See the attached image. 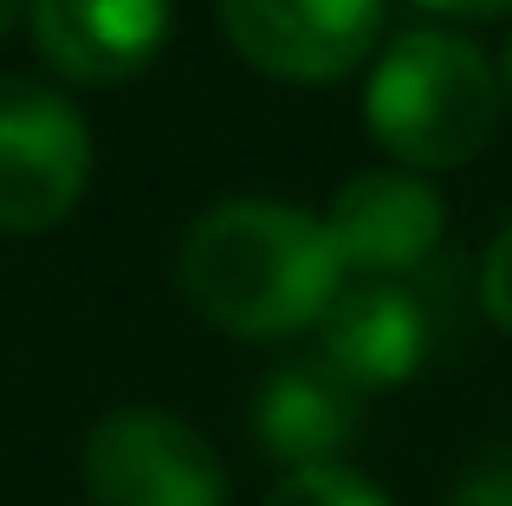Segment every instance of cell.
I'll return each mask as SVG.
<instances>
[{"mask_svg":"<svg viewBox=\"0 0 512 506\" xmlns=\"http://www.w3.org/2000/svg\"><path fill=\"white\" fill-rule=\"evenodd\" d=\"M260 506H389V494L370 481V474L331 461V468H299V474H286V481H279Z\"/></svg>","mask_w":512,"mask_h":506,"instance_id":"cell-10","label":"cell"},{"mask_svg":"<svg viewBox=\"0 0 512 506\" xmlns=\"http://www.w3.org/2000/svg\"><path fill=\"white\" fill-rule=\"evenodd\" d=\"M428 344H435V318L422 292L402 279H357L318 318V364L357 396L409 383L428 364Z\"/></svg>","mask_w":512,"mask_h":506,"instance_id":"cell-8","label":"cell"},{"mask_svg":"<svg viewBox=\"0 0 512 506\" xmlns=\"http://www.w3.org/2000/svg\"><path fill=\"white\" fill-rule=\"evenodd\" d=\"M500 72L467 33L448 26H409L370 65L363 85V124L376 150L396 169H461L500 130Z\"/></svg>","mask_w":512,"mask_h":506,"instance_id":"cell-2","label":"cell"},{"mask_svg":"<svg viewBox=\"0 0 512 506\" xmlns=\"http://www.w3.org/2000/svg\"><path fill=\"white\" fill-rule=\"evenodd\" d=\"M448 506H512V442L506 448H487L461 468Z\"/></svg>","mask_w":512,"mask_h":506,"instance_id":"cell-11","label":"cell"},{"mask_svg":"<svg viewBox=\"0 0 512 506\" xmlns=\"http://www.w3.org/2000/svg\"><path fill=\"white\" fill-rule=\"evenodd\" d=\"M325 234L338 247L344 273L363 279H402L422 273L441 253V234H448V202L428 176L415 169H363L350 176L325 208Z\"/></svg>","mask_w":512,"mask_h":506,"instance_id":"cell-6","label":"cell"},{"mask_svg":"<svg viewBox=\"0 0 512 506\" xmlns=\"http://www.w3.org/2000/svg\"><path fill=\"white\" fill-rule=\"evenodd\" d=\"M415 7L454 13V20H500V13H512V0H415Z\"/></svg>","mask_w":512,"mask_h":506,"instance_id":"cell-13","label":"cell"},{"mask_svg":"<svg viewBox=\"0 0 512 506\" xmlns=\"http://www.w3.org/2000/svg\"><path fill=\"white\" fill-rule=\"evenodd\" d=\"M493 72H500V91L512 98V39H506V52H500V65H493Z\"/></svg>","mask_w":512,"mask_h":506,"instance_id":"cell-15","label":"cell"},{"mask_svg":"<svg viewBox=\"0 0 512 506\" xmlns=\"http://www.w3.org/2000/svg\"><path fill=\"white\" fill-rule=\"evenodd\" d=\"M221 33L260 78L338 85L383 39V0H214Z\"/></svg>","mask_w":512,"mask_h":506,"instance_id":"cell-5","label":"cell"},{"mask_svg":"<svg viewBox=\"0 0 512 506\" xmlns=\"http://www.w3.org/2000/svg\"><path fill=\"white\" fill-rule=\"evenodd\" d=\"M20 20H26V0H0V39H7Z\"/></svg>","mask_w":512,"mask_h":506,"instance_id":"cell-14","label":"cell"},{"mask_svg":"<svg viewBox=\"0 0 512 506\" xmlns=\"http://www.w3.org/2000/svg\"><path fill=\"white\" fill-rule=\"evenodd\" d=\"M26 33L65 85H130L163 59L175 0H26Z\"/></svg>","mask_w":512,"mask_h":506,"instance_id":"cell-7","label":"cell"},{"mask_svg":"<svg viewBox=\"0 0 512 506\" xmlns=\"http://www.w3.org/2000/svg\"><path fill=\"white\" fill-rule=\"evenodd\" d=\"M480 305H487V318L512 338V215H506V228L493 234L487 260H480Z\"/></svg>","mask_w":512,"mask_h":506,"instance_id":"cell-12","label":"cell"},{"mask_svg":"<svg viewBox=\"0 0 512 506\" xmlns=\"http://www.w3.org/2000/svg\"><path fill=\"white\" fill-rule=\"evenodd\" d=\"M253 442L266 461H279L286 474L299 468H331L363 422V396L344 377H331L325 364H279L273 377L253 390Z\"/></svg>","mask_w":512,"mask_h":506,"instance_id":"cell-9","label":"cell"},{"mask_svg":"<svg viewBox=\"0 0 512 506\" xmlns=\"http://www.w3.org/2000/svg\"><path fill=\"white\" fill-rule=\"evenodd\" d=\"M91 124L46 78H0V234H52L91 189Z\"/></svg>","mask_w":512,"mask_h":506,"instance_id":"cell-3","label":"cell"},{"mask_svg":"<svg viewBox=\"0 0 512 506\" xmlns=\"http://www.w3.org/2000/svg\"><path fill=\"white\" fill-rule=\"evenodd\" d=\"M175 286L201 325L247 344H279L331 312L344 292V260L318 215L266 195H227L182 228Z\"/></svg>","mask_w":512,"mask_h":506,"instance_id":"cell-1","label":"cell"},{"mask_svg":"<svg viewBox=\"0 0 512 506\" xmlns=\"http://www.w3.org/2000/svg\"><path fill=\"white\" fill-rule=\"evenodd\" d=\"M78 474L91 506H227L214 442L163 403L104 409L85 435Z\"/></svg>","mask_w":512,"mask_h":506,"instance_id":"cell-4","label":"cell"}]
</instances>
